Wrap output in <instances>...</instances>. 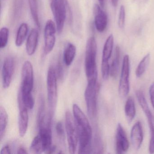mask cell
I'll use <instances>...</instances> for the list:
<instances>
[{
	"label": "cell",
	"instance_id": "9a60e30c",
	"mask_svg": "<svg viewBox=\"0 0 154 154\" xmlns=\"http://www.w3.org/2000/svg\"><path fill=\"white\" fill-rule=\"evenodd\" d=\"M131 139L135 149H140L143 140V131L141 122L137 121L134 124L131 132Z\"/></svg>",
	"mask_w": 154,
	"mask_h": 154
},
{
	"label": "cell",
	"instance_id": "ffe728a7",
	"mask_svg": "<svg viewBox=\"0 0 154 154\" xmlns=\"http://www.w3.org/2000/svg\"><path fill=\"white\" fill-rule=\"evenodd\" d=\"M114 38L112 34L109 35L105 41L103 50L102 62H109L113 50Z\"/></svg>",
	"mask_w": 154,
	"mask_h": 154
},
{
	"label": "cell",
	"instance_id": "cb8c5ba5",
	"mask_svg": "<svg viewBox=\"0 0 154 154\" xmlns=\"http://www.w3.org/2000/svg\"><path fill=\"white\" fill-rule=\"evenodd\" d=\"M150 59V54H148L140 62L135 72L137 77L140 78L144 74L149 65Z\"/></svg>",
	"mask_w": 154,
	"mask_h": 154
},
{
	"label": "cell",
	"instance_id": "d6986e66",
	"mask_svg": "<svg viewBox=\"0 0 154 154\" xmlns=\"http://www.w3.org/2000/svg\"><path fill=\"white\" fill-rule=\"evenodd\" d=\"M124 111L127 121L130 124L134 119L136 114L135 102L132 97H129L126 101Z\"/></svg>",
	"mask_w": 154,
	"mask_h": 154
},
{
	"label": "cell",
	"instance_id": "1f68e13d",
	"mask_svg": "<svg viewBox=\"0 0 154 154\" xmlns=\"http://www.w3.org/2000/svg\"><path fill=\"white\" fill-rule=\"evenodd\" d=\"M118 1L119 0H111L112 6L114 7H116L118 5Z\"/></svg>",
	"mask_w": 154,
	"mask_h": 154
},
{
	"label": "cell",
	"instance_id": "3957f363",
	"mask_svg": "<svg viewBox=\"0 0 154 154\" xmlns=\"http://www.w3.org/2000/svg\"><path fill=\"white\" fill-rule=\"evenodd\" d=\"M97 43L95 38L91 37L87 40L85 49V71L88 82H97Z\"/></svg>",
	"mask_w": 154,
	"mask_h": 154
},
{
	"label": "cell",
	"instance_id": "4dcf8cb0",
	"mask_svg": "<svg viewBox=\"0 0 154 154\" xmlns=\"http://www.w3.org/2000/svg\"><path fill=\"white\" fill-rule=\"evenodd\" d=\"M17 153L18 154H27V153H28V152L24 147H20L18 149Z\"/></svg>",
	"mask_w": 154,
	"mask_h": 154
},
{
	"label": "cell",
	"instance_id": "d4e9b609",
	"mask_svg": "<svg viewBox=\"0 0 154 154\" xmlns=\"http://www.w3.org/2000/svg\"><path fill=\"white\" fill-rule=\"evenodd\" d=\"M30 152L34 154H40L44 152V147L38 135L32 140L30 147Z\"/></svg>",
	"mask_w": 154,
	"mask_h": 154
},
{
	"label": "cell",
	"instance_id": "ac0fdd59",
	"mask_svg": "<svg viewBox=\"0 0 154 154\" xmlns=\"http://www.w3.org/2000/svg\"><path fill=\"white\" fill-rule=\"evenodd\" d=\"M76 48L72 43L67 44L65 48L63 53V61L66 66L72 64L76 55Z\"/></svg>",
	"mask_w": 154,
	"mask_h": 154
},
{
	"label": "cell",
	"instance_id": "2e32d148",
	"mask_svg": "<svg viewBox=\"0 0 154 154\" xmlns=\"http://www.w3.org/2000/svg\"><path fill=\"white\" fill-rule=\"evenodd\" d=\"M39 32L38 29H33L30 31L26 44V50L29 56L35 54L38 45Z\"/></svg>",
	"mask_w": 154,
	"mask_h": 154
},
{
	"label": "cell",
	"instance_id": "52a82bcc",
	"mask_svg": "<svg viewBox=\"0 0 154 154\" xmlns=\"http://www.w3.org/2000/svg\"><path fill=\"white\" fill-rule=\"evenodd\" d=\"M57 79L56 68L54 66L51 65L48 72L47 85L48 98L50 109V113L52 115H53L57 101Z\"/></svg>",
	"mask_w": 154,
	"mask_h": 154
},
{
	"label": "cell",
	"instance_id": "7a4b0ae2",
	"mask_svg": "<svg viewBox=\"0 0 154 154\" xmlns=\"http://www.w3.org/2000/svg\"><path fill=\"white\" fill-rule=\"evenodd\" d=\"M34 70L29 61L25 62L21 72V84L20 95L21 100L28 109H31L35 105V100L32 95L34 88Z\"/></svg>",
	"mask_w": 154,
	"mask_h": 154
},
{
	"label": "cell",
	"instance_id": "603a6c76",
	"mask_svg": "<svg viewBox=\"0 0 154 154\" xmlns=\"http://www.w3.org/2000/svg\"><path fill=\"white\" fill-rule=\"evenodd\" d=\"M29 5L32 18L36 26L38 28L40 27L38 15V0H28Z\"/></svg>",
	"mask_w": 154,
	"mask_h": 154
},
{
	"label": "cell",
	"instance_id": "83f0119b",
	"mask_svg": "<svg viewBox=\"0 0 154 154\" xmlns=\"http://www.w3.org/2000/svg\"><path fill=\"white\" fill-rule=\"evenodd\" d=\"M56 130L57 136L60 138H63L64 137V128L63 126V123L61 121L58 122L56 126Z\"/></svg>",
	"mask_w": 154,
	"mask_h": 154
},
{
	"label": "cell",
	"instance_id": "8fae6325",
	"mask_svg": "<svg viewBox=\"0 0 154 154\" xmlns=\"http://www.w3.org/2000/svg\"><path fill=\"white\" fill-rule=\"evenodd\" d=\"M15 63L12 57H7L3 62L2 67V85L3 88L9 87L15 72Z\"/></svg>",
	"mask_w": 154,
	"mask_h": 154
},
{
	"label": "cell",
	"instance_id": "e0dca14e",
	"mask_svg": "<svg viewBox=\"0 0 154 154\" xmlns=\"http://www.w3.org/2000/svg\"><path fill=\"white\" fill-rule=\"evenodd\" d=\"M120 49L119 46L115 48L113 59L110 67V75L113 79H116L119 70Z\"/></svg>",
	"mask_w": 154,
	"mask_h": 154
},
{
	"label": "cell",
	"instance_id": "7c38bea8",
	"mask_svg": "<svg viewBox=\"0 0 154 154\" xmlns=\"http://www.w3.org/2000/svg\"><path fill=\"white\" fill-rule=\"evenodd\" d=\"M129 142L126 132L121 123L117 125L116 133V151L117 154H123L128 151Z\"/></svg>",
	"mask_w": 154,
	"mask_h": 154
},
{
	"label": "cell",
	"instance_id": "ba28073f",
	"mask_svg": "<svg viewBox=\"0 0 154 154\" xmlns=\"http://www.w3.org/2000/svg\"><path fill=\"white\" fill-rule=\"evenodd\" d=\"M136 94L139 103L147 119L150 133L149 150V153L153 154L154 153V116L149 109L147 102L143 92L140 90H138L136 92Z\"/></svg>",
	"mask_w": 154,
	"mask_h": 154
},
{
	"label": "cell",
	"instance_id": "9c48e42d",
	"mask_svg": "<svg viewBox=\"0 0 154 154\" xmlns=\"http://www.w3.org/2000/svg\"><path fill=\"white\" fill-rule=\"evenodd\" d=\"M130 70L129 57L128 55H126L123 59L119 87V94L122 98L128 96L129 92Z\"/></svg>",
	"mask_w": 154,
	"mask_h": 154
},
{
	"label": "cell",
	"instance_id": "484cf974",
	"mask_svg": "<svg viewBox=\"0 0 154 154\" xmlns=\"http://www.w3.org/2000/svg\"><path fill=\"white\" fill-rule=\"evenodd\" d=\"M9 29L6 27H2L0 30V48H5L8 43Z\"/></svg>",
	"mask_w": 154,
	"mask_h": 154
},
{
	"label": "cell",
	"instance_id": "277c9868",
	"mask_svg": "<svg viewBox=\"0 0 154 154\" xmlns=\"http://www.w3.org/2000/svg\"><path fill=\"white\" fill-rule=\"evenodd\" d=\"M65 128L69 152L75 154L79 143L78 130L74 116L69 111L66 112Z\"/></svg>",
	"mask_w": 154,
	"mask_h": 154
},
{
	"label": "cell",
	"instance_id": "8992f818",
	"mask_svg": "<svg viewBox=\"0 0 154 154\" xmlns=\"http://www.w3.org/2000/svg\"><path fill=\"white\" fill-rule=\"evenodd\" d=\"M99 85L97 82H88L85 92V99L89 117L91 119L96 117L97 112V98Z\"/></svg>",
	"mask_w": 154,
	"mask_h": 154
},
{
	"label": "cell",
	"instance_id": "5b68a950",
	"mask_svg": "<svg viewBox=\"0 0 154 154\" xmlns=\"http://www.w3.org/2000/svg\"><path fill=\"white\" fill-rule=\"evenodd\" d=\"M68 0H56L51 2L50 7L55 20L58 34L63 32L68 10Z\"/></svg>",
	"mask_w": 154,
	"mask_h": 154
},
{
	"label": "cell",
	"instance_id": "4316f807",
	"mask_svg": "<svg viewBox=\"0 0 154 154\" xmlns=\"http://www.w3.org/2000/svg\"><path fill=\"white\" fill-rule=\"evenodd\" d=\"M125 21V9L124 6L122 5L120 8L118 25L119 27L122 29L124 26Z\"/></svg>",
	"mask_w": 154,
	"mask_h": 154
},
{
	"label": "cell",
	"instance_id": "f1b7e54d",
	"mask_svg": "<svg viewBox=\"0 0 154 154\" xmlns=\"http://www.w3.org/2000/svg\"><path fill=\"white\" fill-rule=\"evenodd\" d=\"M149 94L151 104L154 109V83L151 84L149 86Z\"/></svg>",
	"mask_w": 154,
	"mask_h": 154
},
{
	"label": "cell",
	"instance_id": "5bb4252c",
	"mask_svg": "<svg viewBox=\"0 0 154 154\" xmlns=\"http://www.w3.org/2000/svg\"><path fill=\"white\" fill-rule=\"evenodd\" d=\"M94 14L95 28L100 33L104 32L108 25L107 14L98 4H95L94 7Z\"/></svg>",
	"mask_w": 154,
	"mask_h": 154
},
{
	"label": "cell",
	"instance_id": "30bf717a",
	"mask_svg": "<svg viewBox=\"0 0 154 154\" xmlns=\"http://www.w3.org/2000/svg\"><path fill=\"white\" fill-rule=\"evenodd\" d=\"M56 31V25L52 20H48L46 23L44 30V54L45 55L50 54L54 47Z\"/></svg>",
	"mask_w": 154,
	"mask_h": 154
},
{
	"label": "cell",
	"instance_id": "4fadbf2b",
	"mask_svg": "<svg viewBox=\"0 0 154 154\" xmlns=\"http://www.w3.org/2000/svg\"><path fill=\"white\" fill-rule=\"evenodd\" d=\"M19 131L20 137H23L26 133L28 127L29 115L28 108L24 105L19 94Z\"/></svg>",
	"mask_w": 154,
	"mask_h": 154
},
{
	"label": "cell",
	"instance_id": "836d02e7",
	"mask_svg": "<svg viewBox=\"0 0 154 154\" xmlns=\"http://www.w3.org/2000/svg\"><path fill=\"white\" fill-rule=\"evenodd\" d=\"M50 2H52V1H56V0H50Z\"/></svg>",
	"mask_w": 154,
	"mask_h": 154
},
{
	"label": "cell",
	"instance_id": "e575fe53",
	"mask_svg": "<svg viewBox=\"0 0 154 154\" xmlns=\"http://www.w3.org/2000/svg\"><path fill=\"white\" fill-rule=\"evenodd\" d=\"M4 1H5V0H4Z\"/></svg>",
	"mask_w": 154,
	"mask_h": 154
},
{
	"label": "cell",
	"instance_id": "44dd1931",
	"mask_svg": "<svg viewBox=\"0 0 154 154\" xmlns=\"http://www.w3.org/2000/svg\"><path fill=\"white\" fill-rule=\"evenodd\" d=\"M29 28L27 24L23 23L20 26L16 36L15 44L18 47L21 46L25 42L28 33Z\"/></svg>",
	"mask_w": 154,
	"mask_h": 154
},
{
	"label": "cell",
	"instance_id": "d6a6232c",
	"mask_svg": "<svg viewBox=\"0 0 154 154\" xmlns=\"http://www.w3.org/2000/svg\"><path fill=\"white\" fill-rule=\"evenodd\" d=\"M99 1L100 4L101 6L103 8V5H104V0H99Z\"/></svg>",
	"mask_w": 154,
	"mask_h": 154
},
{
	"label": "cell",
	"instance_id": "f546056e",
	"mask_svg": "<svg viewBox=\"0 0 154 154\" xmlns=\"http://www.w3.org/2000/svg\"><path fill=\"white\" fill-rule=\"evenodd\" d=\"M0 154H11V149L9 145H6L4 146L2 149Z\"/></svg>",
	"mask_w": 154,
	"mask_h": 154
},
{
	"label": "cell",
	"instance_id": "6da1fadb",
	"mask_svg": "<svg viewBox=\"0 0 154 154\" xmlns=\"http://www.w3.org/2000/svg\"><path fill=\"white\" fill-rule=\"evenodd\" d=\"M73 113L78 130L79 153H91L92 139V129L83 112L77 104L73 105Z\"/></svg>",
	"mask_w": 154,
	"mask_h": 154
},
{
	"label": "cell",
	"instance_id": "7402d4cb",
	"mask_svg": "<svg viewBox=\"0 0 154 154\" xmlns=\"http://www.w3.org/2000/svg\"><path fill=\"white\" fill-rule=\"evenodd\" d=\"M8 115L4 107H0V139L2 140L7 129Z\"/></svg>",
	"mask_w": 154,
	"mask_h": 154
}]
</instances>
